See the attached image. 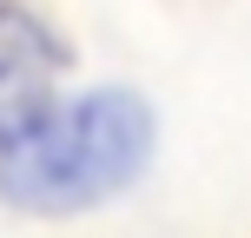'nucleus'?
Returning <instances> with one entry per match:
<instances>
[{
  "label": "nucleus",
  "mask_w": 251,
  "mask_h": 238,
  "mask_svg": "<svg viewBox=\"0 0 251 238\" xmlns=\"http://www.w3.org/2000/svg\"><path fill=\"white\" fill-rule=\"evenodd\" d=\"M159 159V106L126 79L60 93L26 139L0 146V205L26 218H79L126 199Z\"/></svg>",
  "instance_id": "f257e3e1"
},
{
  "label": "nucleus",
  "mask_w": 251,
  "mask_h": 238,
  "mask_svg": "<svg viewBox=\"0 0 251 238\" xmlns=\"http://www.w3.org/2000/svg\"><path fill=\"white\" fill-rule=\"evenodd\" d=\"M73 73V47L60 26L26 0H0V146L26 139L60 100V79Z\"/></svg>",
  "instance_id": "f03ea898"
}]
</instances>
